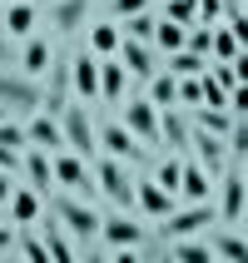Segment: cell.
Wrapping results in <instances>:
<instances>
[{"label":"cell","instance_id":"obj_1","mask_svg":"<svg viewBox=\"0 0 248 263\" xmlns=\"http://www.w3.org/2000/svg\"><path fill=\"white\" fill-rule=\"evenodd\" d=\"M89 179H94V194H104L109 204H119V209L134 204V179H129V169H124V159H115V154L94 159L89 164Z\"/></svg>","mask_w":248,"mask_h":263},{"label":"cell","instance_id":"obj_2","mask_svg":"<svg viewBox=\"0 0 248 263\" xmlns=\"http://www.w3.org/2000/svg\"><path fill=\"white\" fill-rule=\"evenodd\" d=\"M55 119H60V134H65V149L85 154V159H94V154H100V134H94V119H89L85 104H74V100H70Z\"/></svg>","mask_w":248,"mask_h":263},{"label":"cell","instance_id":"obj_3","mask_svg":"<svg viewBox=\"0 0 248 263\" xmlns=\"http://www.w3.org/2000/svg\"><path fill=\"white\" fill-rule=\"evenodd\" d=\"M50 214L65 223L70 238H100V209L89 204V199H80V194H60L55 204H50Z\"/></svg>","mask_w":248,"mask_h":263},{"label":"cell","instance_id":"obj_4","mask_svg":"<svg viewBox=\"0 0 248 263\" xmlns=\"http://www.w3.org/2000/svg\"><path fill=\"white\" fill-rule=\"evenodd\" d=\"M50 169H55V189H70L80 199H94V179H89V159L74 154V149H55L50 154Z\"/></svg>","mask_w":248,"mask_h":263},{"label":"cell","instance_id":"obj_5","mask_svg":"<svg viewBox=\"0 0 248 263\" xmlns=\"http://www.w3.org/2000/svg\"><path fill=\"white\" fill-rule=\"evenodd\" d=\"M219 219V214H214V204H179V209H169V214H164V223H159V234L169 238V243H174V238H194V234H204L208 223Z\"/></svg>","mask_w":248,"mask_h":263},{"label":"cell","instance_id":"obj_6","mask_svg":"<svg viewBox=\"0 0 248 263\" xmlns=\"http://www.w3.org/2000/svg\"><path fill=\"white\" fill-rule=\"evenodd\" d=\"M94 134H100V149L104 154H115V159H124V164H149V149L134 139L119 119H104V124H94Z\"/></svg>","mask_w":248,"mask_h":263},{"label":"cell","instance_id":"obj_7","mask_svg":"<svg viewBox=\"0 0 248 263\" xmlns=\"http://www.w3.org/2000/svg\"><path fill=\"white\" fill-rule=\"evenodd\" d=\"M214 184H219V209H214V214H219L223 223H243V199H248V179H243V164L223 169V174L214 179Z\"/></svg>","mask_w":248,"mask_h":263},{"label":"cell","instance_id":"obj_8","mask_svg":"<svg viewBox=\"0 0 248 263\" xmlns=\"http://www.w3.org/2000/svg\"><path fill=\"white\" fill-rule=\"evenodd\" d=\"M119 124H124V129H129L144 149L159 144V104H149V100H129V104H124V119H119Z\"/></svg>","mask_w":248,"mask_h":263},{"label":"cell","instance_id":"obj_9","mask_svg":"<svg viewBox=\"0 0 248 263\" xmlns=\"http://www.w3.org/2000/svg\"><path fill=\"white\" fill-rule=\"evenodd\" d=\"M179 204H204L208 194H214V174H208L199 159H189L184 154V164H179Z\"/></svg>","mask_w":248,"mask_h":263},{"label":"cell","instance_id":"obj_10","mask_svg":"<svg viewBox=\"0 0 248 263\" xmlns=\"http://www.w3.org/2000/svg\"><path fill=\"white\" fill-rule=\"evenodd\" d=\"M40 100H45V89L30 80V74H10V70H0V104H20V109H40Z\"/></svg>","mask_w":248,"mask_h":263},{"label":"cell","instance_id":"obj_11","mask_svg":"<svg viewBox=\"0 0 248 263\" xmlns=\"http://www.w3.org/2000/svg\"><path fill=\"white\" fill-rule=\"evenodd\" d=\"M100 238L109 243V249H139L149 238L144 223H134L129 214H109V219H100Z\"/></svg>","mask_w":248,"mask_h":263},{"label":"cell","instance_id":"obj_12","mask_svg":"<svg viewBox=\"0 0 248 263\" xmlns=\"http://www.w3.org/2000/svg\"><path fill=\"white\" fill-rule=\"evenodd\" d=\"M189 144H194V159L204 164L214 179L228 169V149H223V134H208V129H194V124H189Z\"/></svg>","mask_w":248,"mask_h":263},{"label":"cell","instance_id":"obj_13","mask_svg":"<svg viewBox=\"0 0 248 263\" xmlns=\"http://www.w3.org/2000/svg\"><path fill=\"white\" fill-rule=\"evenodd\" d=\"M159 144L174 149V154H189V109L184 104L159 109Z\"/></svg>","mask_w":248,"mask_h":263},{"label":"cell","instance_id":"obj_14","mask_svg":"<svg viewBox=\"0 0 248 263\" xmlns=\"http://www.w3.org/2000/svg\"><path fill=\"white\" fill-rule=\"evenodd\" d=\"M35 229H40V238H45V253H50L55 263H74V238L65 234V223H60L55 214H50V209H45L40 219H35Z\"/></svg>","mask_w":248,"mask_h":263},{"label":"cell","instance_id":"obj_15","mask_svg":"<svg viewBox=\"0 0 248 263\" xmlns=\"http://www.w3.org/2000/svg\"><path fill=\"white\" fill-rule=\"evenodd\" d=\"M70 85H74L80 100H94V95H100V55L74 50V55H70Z\"/></svg>","mask_w":248,"mask_h":263},{"label":"cell","instance_id":"obj_16","mask_svg":"<svg viewBox=\"0 0 248 263\" xmlns=\"http://www.w3.org/2000/svg\"><path fill=\"white\" fill-rule=\"evenodd\" d=\"M115 60L129 70V80H149V74L159 70V60H154V45H144V40H119Z\"/></svg>","mask_w":248,"mask_h":263},{"label":"cell","instance_id":"obj_17","mask_svg":"<svg viewBox=\"0 0 248 263\" xmlns=\"http://www.w3.org/2000/svg\"><path fill=\"white\" fill-rule=\"evenodd\" d=\"M20 179H25L30 189L40 194H55V169H50V154L35 144H25V154H20Z\"/></svg>","mask_w":248,"mask_h":263},{"label":"cell","instance_id":"obj_18","mask_svg":"<svg viewBox=\"0 0 248 263\" xmlns=\"http://www.w3.org/2000/svg\"><path fill=\"white\" fill-rule=\"evenodd\" d=\"M25 144L45 149V154H55V149H65V134H60V119L45 115V109H35V115L25 119Z\"/></svg>","mask_w":248,"mask_h":263},{"label":"cell","instance_id":"obj_19","mask_svg":"<svg viewBox=\"0 0 248 263\" xmlns=\"http://www.w3.org/2000/svg\"><path fill=\"white\" fill-rule=\"evenodd\" d=\"M5 209H10V219H15V223H35V219L45 214V194H40V189H30L25 179H20V184L10 189V199H5Z\"/></svg>","mask_w":248,"mask_h":263},{"label":"cell","instance_id":"obj_20","mask_svg":"<svg viewBox=\"0 0 248 263\" xmlns=\"http://www.w3.org/2000/svg\"><path fill=\"white\" fill-rule=\"evenodd\" d=\"M0 30H5V40H25L30 30H35V0H5Z\"/></svg>","mask_w":248,"mask_h":263},{"label":"cell","instance_id":"obj_21","mask_svg":"<svg viewBox=\"0 0 248 263\" xmlns=\"http://www.w3.org/2000/svg\"><path fill=\"white\" fill-rule=\"evenodd\" d=\"M134 204L144 209L149 219H164V214H169V209H179V194H169V189H159V184H154V179H139V184H134Z\"/></svg>","mask_w":248,"mask_h":263},{"label":"cell","instance_id":"obj_22","mask_svg":"<svg viewBox=\"0 0 248 263\" xmlns=\"http://www.w3.org/2000/svg\"><path fill=\"white\" fill-rule=\"evenodd\" d=\"M50 55H55V45L45 40V35H35V30L20 40V70H25L30 80H40V74L50 70Z\"/></svg>","mask_w":248,"mask_h":263},{"label":"cell","instance_id":"obj_23","mask_svg":"<svg viewBox=\"0 0 248 263\" xmlns=\"http://www.w3.org/2000/svg\"><path fill=\"white\" fill-rule=\"evenodd\" d=\"M85 15H89V0H55L50 5V25L60 35H74V30H85Z\"/></svg>","mask_w":248,"mask_h":263},{"label":"cell","instance_id":"obj_24","mask_svg":"<svg viewBox=\"0 0 248 263\" xmlns=\"http://www.w3.org/2000/svg\"><path fill=\"white\" fill-rule=\"evenodd\" d=\"M124 89H129V70H124L115 55H104L100 60V95L109 104H119V100H124Z\"/></svg>","mask_w":248,"mask_h":263},{"label":"cell","instance_id":"obj_25","mask_svg":"<svg viewBox=\"0 0 248 263\" xmlns=\"http://www.w3.org/2000/svg\"><path fill=\"white\" fill-rule=\"evenodd\" d=\"M208 55L214 60H243V35H238L228 20L214 25V45H208Z\"/></svg>","mask_w":248,"mask_h":263},{"label":"cell","instance_id":"obj_26","mask_svg":"<svg viewBox=\"0 0 248 263\" xmlns=\"http://www.w3.org/2000/svg\"><path fill=\"white\" fill-rule=\"evenodd\" d=\"M144 85H149V95H144L149 104H159V109L179 104V74H169V70H154V74L144 80Z\"/></svg>","mask_w":248,"mask_h":263},{"label":"cell","instance_id":"obj_27","mask_svg":"<svg viewBox=\"0 0 248 263\" xmlns=\"http://www.w3.org/2000/svg\"><path fill=\"white\" fill-rule=\"evenodd\" d=\"M119 40H124V35H119V25L115 20H100V25H89V55H115L119 50Z\"/></svg>","mask_w":248,"mask_h":263},{"label":"cell","instance_id":"obj_28","mask_svg":"<svg viewBox=\"0 0 248 263\" xmlns=\"http://www.w3.org/2000/svg\"><path fill=\"white\" fill-rule=\"evenodd\" d=\"M15 249L25 253L30 263H50V253H45V238L35 223H15Z\"/></svg>","mask_w":248,"mask_h":263},{"label":"cell","instance_id":"obj_29","mask_svg":"<svg viewBox=\"0 0 248 263\" xmlns=\"http://www.w3.org/2000/svg\"><path fill=\"white\" fill-rule=\"evenodd\" d=\"M184 35H189V25H179V20H154V50H164V55H169V50H184Z\"/></svg>","mask_w":248,"mask_h":263},{"label":"cell","instance_id":"obj_30","mask_svg":"<svg viewBox=\"0 0 248 263\" xmlns=\"http://www.w3.org/2000/svg\"><path fill=\"white\" fill-rule=\"evenodd\" d=\"M119 25V35H124V40H154V15L149 10H134V15H124V20H115Z\"/></svg>","mask_w":248,"mask_h":263},{"label":"cell","instance_id":"obj_31","mask_svg":"<svg viewBox=\"0 0 248 263\" xmlns=\"http://www.w3.org/2000/svg\"><path fill=\"white\" fill-rule=\"evenodd\" d=\"M208 249H214V253H223L228 263H238V258H243V223H223V234L214 238Z\"/></svg>","mask_w":248,"mask_h":263},{"label":"cell","instance_id":"obj_32","mask_svg":"<svg viewBox=\"0 0 248 263\" xmlns=\"http://www.w3.org/2000/svg\"><path fill=\"white\" fill-rule=\"evenodd\" d=\"M159 70H169V74H204V70H208V60H204V55H194V50H169V60H164Z\"/></svg>","mask_w":248,"mask_h":263},{"label":"cell","instance_id":"obj_33","mask_svg":"<svg viewBox=\"0 0 248 263\" xmlns=\"http://www.w3.org/2000/svg\"><path fill=\"white\" fill-rule=\"evenodd\" d=\"M214 249L199 243V238H174V263H208Z\"/></svg>","mask_w":248,"mask_h":263},{"label":"cell","instance_id":"obj_34","mask_svg":"<svg viewBox=\"0 0 248 263\" xmlns=\"http://www.w3.org/2000/svg\"><path fill=\"white\" fill-rule=\"evenodd\" d=\"M179 164H184V154H174V159H159L154 169H149V179H154L159 189H169V194H174V189H179Z\"/></svg>","mask_w":248,"mask_h":263},{"label":"cell","instance_id":"obj_35","mask_svg":"<svg viewBox=\"0 0 248 263\" xmlns=\"http://www.w3.org/2000/svg\"><path fill=\"white\" fill-rule=\"evenodd\" d=\"M179 104H184V109L204 104V85H199V74H179Z\"/></svg>","mask_w":248,"mask_h":263},{"label":"cell","instance_id":"obj_36","mask_svg":"<svg viewBox=\"0 0 248 263\" xmlns=\"http://www.w3.org/2000/svg\"><path fill=\"white\" fill-rule=\"evenodd\" d=\"M194 10H199V0H164V20H179V25H194Z\"/></svg>","mask_w":248,"mask_h":263},{"label":"cell","instance_id":"obj_37","mask_svg":"<svg viewBox=\"0 0 248 263\" xmlns=\"http://www.w3.org/2000/svg\"><path fill=\"white\" fill-rule=\"evenodd\" d=\"M0 144H5V149H25V124L0 119Z\"/></svg>","mask_w":248,"mask_h":263},{"label":"cell","instance_id":"obj_38","mask_svg":"<svg viewBox=\"0 0 248 263\" xmlns=\"http://www.w3.org/2000/svg\"><path fill=\"white\" fill-rule=\"evenodd\" d=\"M219 20H223V0H199L194 25H219Z\"/></svg>","mask_w":248,"mask_h":263},{"label":"cell","instance_id":"obj_39","mask_svg":"<svg viewBox=\"0 0 248 263\" xmlns=\"http://www.w3.org/2000/svg\"><path fill=\"white\" fill-rule=\"evenodd\" d=\"M134 10H149V0H109V20H124Z\"/></svg>","mask_w":248,"mask_h":263},{"label":"cell","instance_id":"obj_40","mask_svg":"<svg viewBox=\"0 0 248 263\" xmlns=\"http://www.w3.org/2000/svg\"><path fill=\"white\" fill-rule=\"evenodd\" d=\"M15 184H20V174H10V169H0V204L10 199V189H15Z\"/></svg>","mask_w":248,"mask_h":263},{"label":"cell","instance_id":"obj_41","mask_svg":"<svg viewBox=\"0 0 248 263\" xmlns=\"http://www.w3.org/2000/svg\"><path fill=\"white\" fill-rule=\"evenodd\" d=\"M15 249V223H0V253Z\"/></svg>","mask_w":248,"mask_h":263},{"label":"cell","instance_id":"obj_42","mask_svg":"<svg viewBox=\"0 0 248 263\" xmlns=\"http://www.w3.org/2000/svg\"><path fill=\"white\" fill-rule=\"evenodd\" d=\"M5 60H10V45H5V30H0V65H5Z\"/></svg>","mask_w":248,"mask_h":263},{"label":"cell","instance_id":"obj_43","mask_svg":"<svg viewBox=\"0 0 248 263\" xmlns=\"http://www.w3.org/2000/svg\"><path fill=\"white\" fill-rule=\"evenodd\" d=\"M0 119H5V104H0Z\"/></svg>","mask_w":248,"mask_h":263}]
</instances>
